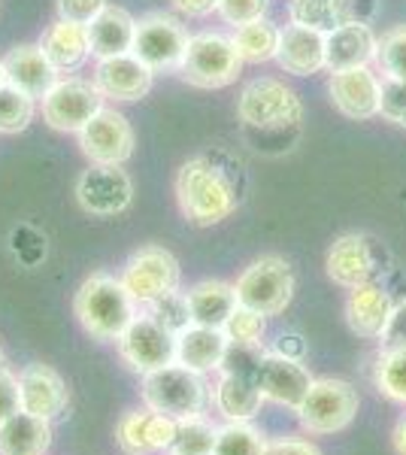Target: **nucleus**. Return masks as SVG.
Listing matches in <instances>:
<instances>
[{
    "label": "nucleus",
    "instance_id": "nucleus-27",
    "mask_svg": "<svg viewBox=\"0 0 406 455\" xmlns=\"http://www.w3.org/2000/svg\"><path fill=\"white\" fill-rule=\"evenodd\" d=\"M40 49L58 73L79 70L85 64V58L92 55V49H88V28L76 25V21L55 19L46 31H43Z\"/></svg>",
    "mask_w": 406,
    "mask_h": 455
},
{
    "label": "nucleus",
    "instance_id": "nucleus-8",
    "mask_svg": "<svg viewBox=\"0 0 406 455\" xmlns=\"http://www.w3.org/2000/svg\"><path fill=\"white\" fill-rule=\"evenodd\" d=\"M119 280L124 283V289L131 291V298L137 300V307L155 304L158 298L170 295V291L179 289L182 270L176 255L164 246H139L122 267Z\"/></svg>",
    "mask_w": 406,
    "mask_h": 455
},
{
    "label": "nucleus",
    "instance_id": "nucleus-21",
    "mask_svg": "<svg viewBox=\"0 0 406 455\" xmlns=\"http://www.w3.org/2000/svg\"><path fill=\"white\" fill-rule=\"evenodd\" d=\"M376 43L379 36L367 21H349L337 31L324 34V70L339 73L352 68H370L376 61Z\"/></svg>",
    "mask_w": 406,
    "mask_h": 455
},
{
    "label": "nucleus",
    "instance_id": "nucleus-39",
    "mask_svg": "<svg viewBox=\"0 0 406 455\" xmlns=\"http://www.w3.org/2000/svg\"><path fill=\"white\" fill-rule=\"evenodd\" d=\"M270 10V0H219V16L227 21V25L240 28L249 25V21L264 19Z\"/></svg>",
    "mask_w": 406,
    "mask_h": 455
},
{
    "label": "nucleus",
    "instance_id": "nucleus-28",
    "mask_svg": "<svg viewBox=\"0 0 406 455\" xmlns=\"http://www.w3.org/2000/svg\"><path fill=\"white\" fill-rule=\"evenodd\" d=\"M288 19H291V25L309 28V31L319 34H330L339 25H349V21H367L355 0H291Z\"/></svg>",
    "mask_w": 406,
    "mask_h": 455
},
{
    "label": "nucleus",
    "instance_id": "nucleus-24",
    "mask_svg": "<svg viewBox=\"0 0 406 455\" xmlns=\"http://www.w3.org/2000/svg\"><path fill=\"white\" fill-rule=\"evenodd\" d=\"M4 73H6V83L28 92L31 98H43V94L58 83V70L52 68V61L43 55L40 43L12 46L4 58Z\"/></svg>",
    "mask_w": 406,
    "mask_h": 455
},
{
    "label": "nucleus",
    "instance_id": "nucleus-32",
    "mask_svg": "<svg viewBox=\"0 0 406 455\" xmlns=\"http://www.w3.org/2000/svg\"><path fill=\"white\" fill-rule=\"evenodd\" d=\"M376 392L406 407V347H382L373 364Z\"/></svg>",
    "mask_w": 406,
    "mask_h": 455
},
{
    "label": "nucleus",
    "instance_id": "nucleus-31",
    "mask_svg": "<svg viewBox=\"0 0 406 455\" xmlns=\"http://www.w3.org/2000/svg\"><path fill=\"white\" fill-rule=\"evenodd\" d=\"M279 28L267 19L249 21V25L234 28V46H237V55L243 58V64H264L276 58L279 49Z\"/></svg>",
    "mask_w": 406,
    "mask_h": 455
},
{
    "label": "nucleus",
    "instance_id": "nucleus-4",
    "mask_svg": "<svg viewBox=\"0 0 406 455\" xmlns=\"http://www.w3.org/2000/svg\"><path fill=\"white\" fill-rule=\"evenodd\" d=\"M361 395L346 379H313L304 403L298 407V422L309 437H328L346 431L358 416Z\"/></svg>",
    "mask_w": 406,
    "mask_h": 455
},
{
    "label": "nucleus",
    "instance_id": "nucleus-41",
    "mask_svg": "<svg viewBox=\"0 0 406 455\" xmlns=\"http://www.w3.org/2000/svg\"><path fill=\"white\" fill-rule=\"evenodd\" d=\"M103 6H107V0H58V19L88 28L103 12Z\"/></svg>",
    "mask_w": 406,
    "mask_h": 455
},
{
    "label": "nucleus",
    "instance_id": "nucleus-42",
    "mask_svg": "<svg viewBox=\"0 0 406 455\" xmlns=\"http://www.w3.org/2000/svg\"><path fill=\"white\" fill-rule=\"evenodd\" d=\"M19 373L12 371H0V422H6L12 413H19Z\"/></svg>",
    "mask_w": 406,
    "mask_h": 455
},
{
    "label": "nucleus",
    "instance_id": "nucleus-9",
    "mask_svg": "<svg viewBox=\"0 0 406 455\" xmlns=\"http://www.w3.org/2000/svg\"><path fill=\"white\" fill-rule=\"evenodd\" d=\"M103 100L92 79L64 76L43 94V119L61 134H79L103 109Z\"/></svg>",
    "mask_w": 406,
    "mask_h": 455
},
{
    "label": "nucleus",
    "instance_id": "nucleus-5",
    "mask_svg": "<svg viewBox=\"0 0 406 455\" xmlns=\"http://www.w3.org/2000/svg\"><path fill=\"white\" fill-rule=\"evenodd\" d=\"M237 116L246 128L258 131H285L304 119V104L291 85L273 76L252 79L237 98Z\"/></svg>",
    "mask_w": 406,
    "mask_h": 455
},
{
    "label": "nucleus",
    "instance_id": "nucleus-10",
    "mask_svg": "<svg viewBox=\"0 0 406 455\" xmlns=\"http://www.w3.org/2000/svg\"><path fill=\"white\" fill-rule=\"evenodd\" d=\"M76 201L88 216L113 219L134 204V182L122 164H92L76 180Z\"/></svg>",
    "mask_w": 406,
    "mask_h": 455
},
{
    "label": "nucleus",
    "instance_id": "nucleus-25",
    "mask_svg": "<svg viewBox=\"0 0 406 455\" xmlns=\"http://www.w3.org/2000/svg\"><path fill=\"white\" fill-rule=\"evenodd\" d=\"M276 61L291 76H313V73L324 70V34L300 25L283 28Z\"/></svg>",
    "mask_w": 406,
    "mask_h": 455
},
{
    "label": "nucleus",
    "instance_id": "nucleus-16",
    "mask_svg": "<svg viewBox=\"0 0 406 455\" xmlns=\"http://www.w3.org/2000/svg\"><path fill=\"white\" fill-rule=\"evenodd\" d=\"M176 437V419L152 407L128 410L115 425V443L124 455H161Z\"/></svg>",
    "mask_w": 406,
    "mask_h": 455
},
{
    "label": "nucleus",
    "instance_id": "nucleus-17",
    "mask_svg": "<svg viewBox=\"0 0 406 455\" xmlns=\"http://www.w3.org/2000/svg\"><path fill=\"white\" fill-rule=\"evenodd\" d=\"M328 276L343 289H355V285L373 283L379 274V252H376L373 240L364 234H343L328 249L324 259Z\"/></svg>",
    "mask_w": 406,
    "mask_h": 455
},
{
    "label": "nucleus",
    "instance_id": "nucleus-19",
    "mask_svg": "<svg viewBox=\"0 0 406 455\" xmlns=\"http://www.w3.org/2000/svg\"><path fill=\"white\" fill-rule=\"evenodd\" d=\"M330 104H334L346 119L367 122L373 116H379V94L382 83L370 68H352L330 73L328 83Z\"/></svg>",
    "mask_w": 406,
    "mask_h": 455
},
{
    "label": "nucleus",
    "instance_id": "nucleus-37",
    "mask_svg": "<svg viewBox=\"0 0 406 455\" xmlns=\"http://www.w3.org/2000/svg\"><path fill=\"white\" fill-rule=\"evenodd\" d=\"M221 331L227 334V340H231L234 347H261L264 334H267V315L240 304L237 310L231 313V319L225 322Z\"/></svg>",
    "mask_w": 406,
    "mask_h": 455
},
{
    "label": "nucleus",
    "instance_id": "nucleus-34",
    "mask_svg": "<svg viewBox=\"0 0 406 455\" xmlns=\"http://www.w3.org/2000/svg\"><path fill=\"white\" fill-rule=\"evenodd\" d=\"M267 437L252 422H225L219 425L212 455H264Z\"/></svg>",
    "mask_w": 406,
    "mask_h": 455
},
{
    "label": "nucleus",
    "instance_id": "nucleus-40",
    "mask_svg": "<svg viewBox=\"0 0 406 455\" xmlns=\"http://www.w3.org/2000/svg\"><path fill=\"white\" fill-rule=\"evenodd\" d=\"M379 116L397 128H406V83L386 79L379 94Z\"/></svg>",
    "mask_w": 406,
    "mask_h": 455
},
{
    "label": "nucleus",
    "instance_id": "nucleus-22",
    "mask_svg": "<svg viewBox=\"0 0 406 455\" xmlns=\"http://www.w3.org/2000/svg\"><path fill=\"white\" fill-rule=\"evenodd\" d=\"M391 310H394V300L376 280L355 285L346 298V325L364 340H379L391 319Z\"/></svg>",
    "mask_w": 406,
    "mask_h": 455
},
{
    "label": "nucleus",
    "instance_id": "nucleus-30",
    "mask_svg": "<svg viewBox=\"0 0 406 455\" xmlns=\"http://www.w3.org/2000/svg\"><path fill=\"white\" fill-rule=\"evenodd\" d=\"M52 446V422L25 410L0 422V455H46Z\"/></svg>",
    "mask_w": 406,
    "mask_h": 455
},
{
    "label": "nucleus",
    "instance_id": "nucleus-14",
    "mask_svg": "<svg viewBox=\"0 0 406 455\" xmlns=\"http://www.w3.org/2000/svg\"><path fill=\"white\" fill-rule=\"evenodd\" d=\"M255 379H258V388H261L264 401L298 413V407L304 403L315 377L309 373L304 358H288V355H276V352H264Z\"/></svg>",
    "mask_w": 406,
    "mask_h": 455
},
{
    "label": "nucleus",
    "instance_id": "nucleus-47",
    "mask_svg": "<svg viewBox=\"0 0 406 455\" xmlns=\"http://www.w3.org/2000/svg\"><path fill=\"white\" fill-rule=\"evenodd\" d=\"M6 83V73H4V58H0V85Z\"/></svg>",
    "mask_w": 406,
    "mask_h": 455
},
{
    "label": "nucleus",
    "instance_id": "nucleus-12",
    "mask_svg": "<svg viewBox=\"0 0 406 455\" xmlns=\"http://www.w3.org/2000/svg\"><path fill=\"white\" fill-rule=\"evenodd\" d=\"M115 347H119L122 362L139 377L176 362V334L158 325L149 313H139L128 325V331L115 340Z\"/></svg>",
    "mask_w": 406,
    "mask_h": 455
},
{
    "label": "nucleus",
    "instance_id": "nucleus-23",
    "mask_svg": "<svg viewBox=\"0 0 406 455\" xmlns=\"http://www.w3.org/2000/svg\"><path fill=\"white\" fill-rule=\"evenodd\" d=\"M227 349H231V340L221 328H206L191 322L186 331L176 334V362L203 373V377L221 371Z\"/></svg>",
    "mask_w": 406,
    "mask_h": 455
},
{
    "label": "nucleus",
    "instance_id": "nucleus-7",
    "mask_svg": "<svg viewBox=\"0 0 406 455\" xmlns=\"http://www.w3.org/2000/svg\"><path fill=\"white\" fill-rule=\"evenodd\" d=\"M237 300L261 315H279L294 298V270L279 255H261L234 283Z\"/></svg>",
    "mask_w": 406,
    "mask_h": 455
},
{
    "label": "nucleus",
    "instance_id": "nucleus-33",
    "mask_svg": "<svg viewBox=\"0 0 406 455\" xmlns=\"http://www.w3.org/2000/svg\"><path fill=\"white\" fill-rule=\"evenodd\" d=\"M216 435H219V425L206 413L179 419L176 422V437H173V443H170L167 455H212Z\"/></svg>",
    "mask_w": 406,
    "mask_h": 455
},
{
    "label": "nucleus",
    "instance_id": "nucleus-29",
    "mask_svg": "<svg viewBox=\"0 0 406 455\" xmlns=\"http://www.w3.org/2000/svg\"><path fill=\"white\" fill-rule=\"evenodd\" d=\"M186 298H188L191 322H195V325H206V328H225L231 313L240 307L234 285L221 283V280H203V283L191 285L186 291Z\"/></svg>",
    "mask_w": 406,
    "mask_h": 455
},
{
    "label": "nucleus",
    "instance_id": "nucleus-35",
    "mask_svg": "<svg viewBox=\"0 0 406 455\" xmlns=\"http://www.w3.org/2000/svg\"><path fill=\"white\" fill-rule=\"evenodd\" d=\"M34 113L36 98L10 83L0 85V134H21L34 122Z\"/></svg>",
    "mask_w": 406,
    "mask_h": 455
},
{
    "label": "nucleus",
    "instance_id": "nucleus-48",
    "mask_svg": "<svg viewBox=\"0 0 406 455\" xmlns=\"http://www.w3.org/2000/svg\"><path fill=\"white\" fill-rule=\"evenodd\" d=\"M6 368V355H4V349H0V371Z\"/></svg>",
    "mask_w": 406,
    "mask_h": 455
},
{
    "label": "nucleus",
    "instance_id": "nucleus-43",
    "mask_svg": "<svg viewBox=\"0 0 406 455\" xmlns=\"http://www.w3.org/2000/svg\"><path fill=\"white\" fill-rule=\"evenodd\" d=\"M264 455H324L313 440L304 437H279V440H267V450Z\"/></svg>",
    "mask_w": 406,
    "mask_h": 455
},
{
    "label": "nucleus",
    "instance_id": "nucleus-18",
    "mask_svg": "<svg viewBox=\"0 0 406 455\" xmlns=\"http://www.w3.org/2000/svg\"><path fill=\"white\" fill-rule=\"evenodd\" d=\"M155 70L143 64L134 52H124L115 58H100L94 68L92 83L107 100H119V104H131V100H143L152 92Z\"/></svg>",
    "mask_w": 406,
    "mask_h": 455
},
{
    "label": "nucleus",
    "instance_id": "nucleus-36",
    "mask_svg": "<svg viewBox=\"0 0 406 455\" xmlns=\"http://www.w3.org/2000/svg\"><path fill=\"white\" fill-rule=\"evenodd\" d=\"M376 68L386 73V79L406 83V25L388 28L376 43Z\"/></svg>",
    "mask_w": 406,
    "mask_h": 455
},
{
    "label": "nucleus",
    "instance_id": "nucleus-2",
    "mask_svg": "<svg viewBox=\"0 0 406 455\" xmlns=\"http://www.w3.org/2000/svg\"><path fill=\"white\" fill-rule=\"evenodd\" d=\"M73 313L79 325L85 328L94 340L115 343L128 331V325L139 315L137 300L124 289V283L113 274H92L76 289L73 298Z\"/></svg>",
    "mask_w": 406,
    "mask_h": 455
},
{
    "label": "nucleus",
    "instance_id": "nucleus-11",
    "mask_svg": "<svg viewBox=\"0 0 406 455\" xmlns=\"http://www.w3.org/2000/svg\"><path fill=\"white\" fill-rule=\"evenodd\" d=\"M188 31L182 28L179 19L164 16V12H149V16L137 19L134 34V52L139 61L149 64L155 73L161 70H179L182 58L188 49Z\"/></svg>",
    "mask_w": 406,
    "mask_h": 455
},
{
    "label": "nucleus",
    "instance_id": "nucleus-1",
    "mask_svg": "<svg viewBox=\"0 0 406 455\" xmlns=\"http://www.w3.org/2000/svg\"><path fill=\"white\" fill-rule=\"evenodd\" d=\"M176 204L182 216L197 228L219 225L237 210L240 197L227 176L212 158L195 156L176 173Z\"/></svg>",
    "mask_w": 406,
    "mask_h": 455
},
{
    "label": "nucleus",
    "instance_id": "nucleus-46",
    "mask_svg": "<svg viewBox=\"0 0 406 455\" xmlns=\"http://www.w3.org/2000/svg\"><path fill=\"white\" fill-rule=\"evenodd\" d=\"M391 446H394L397 455H406V416H401V422L391 431Z\"/></svg>",
    "mask_w": 406,
    "mask_h": 455
},
{
    "label": "nucleus",
    "instance_id": "nucleus-26",
    "mask_svg": "<svg viewBox=\"0 0 406 455\" xmlns=\"http://www.w3.org/2000/svg\"><path fill=\"white\" fill-rule=\"evenodd\" d=\"M137 19L124 6L107 4L98 19L88 25V49L98 58H115L134 49Z\"/></svg>",
    "mask_w": 406,
    "mask_h": 455
},
{
    "label": "nucleus",
    "instance_id": "nucleus-20",
    "mask_svg": "<svg viewBox=\"0 0 406 455\" xmlns=\"http://www.w3.org/2000/svg\"><path fill=\"white\" fill-rule=\"evenodd\" d=\"M219 383L212 386L210 401L216 407V413L225 422H252L264 401L261 388H258L255 373H243V371H231V368H221L219 371Z\"/></svg>",
    "mask_w": 406,
    "mask_h": 455
},
{
    "label": "nucleus",
    "instance_id": "nucleus-15",
    "mask_svg": "<svg viewBox=\"0 0 406 455\" xmlns=\"http://www.w3.org/2000/svg\"><path fill=\"white\" fill-rule=\"evenodd\" d=\"M19 403L25 413L40 416V419L55 422L68 410L70 388L52 364L34 362L19 371Z\"/></svg>",
    "mask_w": 406,
    "mask_h": 455
},
{
    "label": "nucleus",
    "instance_id": "nucleus-44",
    "mask_svg": "<svg viewBox=\"0 0 406 455\" xmlns=\"http://www.w3.org/2000/svg\"><path fill=\"white\" fill-rule=\"evenodd\" d=\"M382 347H406V298L401 304H394L391 310V319L386 325V331L379 337Z\"/></svg>",
    "mask_w": 406,
    "mask_h": 455
},
{
    "label": "nucleus",
    "instance_id": "nucleus-6",
    "mask_svg": "<svg viewBox=\"0 0 406 455\" xmlns=\"http://www.w3.org/2000/svg\"><path fill=\"white\" fill-rule=\"evenodd\" d=\"M240 70L243 58L237 55V46H234L231 36L219 31H203L191 36L186 58L179 64L182 79L195 88H206V92L237 83Z\"/></svg>",
    "mask_w": 406,
    "mask_h": 455
},
{
    "label": "nucleus",
    "instance_id": "nucleus-38",
    "mask_svg": "<svg viewBox=\"0 0 406 455\" xmlns=\"http://www.w3.org/2000/svg\"><path fill=\"white\" fill-rule=\"evenodd\" d=\"M143 313H149L158 325H164L170 334H179L191 325V310H188V298L186 291H170V295L158 298L155 304L143 307Z\"/></svg>",
    "mask_w": 406,
    "mask_h": 455
},
{
    "label": "nucleus",
    "instance_id": "nucleus-45",
    "mask_svg": "<svg viewBox=\"0 0 406 455\" xmlns=\"http://www.w3.org/2000/svg\"><path fill=\"white\" fill-rule=\"evenodd\" d=\"M182 16H191V19H203L210 12L219 10V0H170Z\"/></svg>",
    "mask_w": 406,
    "mask_h": 455
},
{
    "label": "nucleus",
    "instance_id": "nucleus-3",
    "mask_svg": "<svg viewBox=\"0 0 406 455\" xmlns=\"http://www.w3.org/2000/svg\"><path fill=\"white\" fill-rule=\"evenodd\" d=\"M139 401H143V407H152L179 422L203 413L210 403V383L203 373L173 362L139 379Z\"/></svg>",
    "mask_w": 406,
    "mask_h": 455
},
{
    "label": "nucleus",
    "instance_id": "nucleus-13",
    "mask_svg": "<svg viewBox=\"0 0 406 455\" xmlns=\"http://www.w3.org/2000/svg\"><path fill=\"white\" fill-rule=\"evenodd\" d=\"M134 128L119 109L103 107L92 122L79 131V149L92 164H124L134 156Z\"/></svg>",
    "mask_w": 406,
    "mask_h": 455
}]
</instances>
